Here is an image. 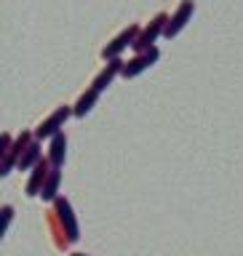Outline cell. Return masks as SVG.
<instances>
[{"label":"cell","mask_w":243,"mask_h":256,"mask_svg":"<svg viewBox=\"0 0 243 256\" xmlns=\"http://www.w3.org/2000/svg\"><path fill=\"white\" fill-rule=\"evenodd\" d=\"M168 19H171V16H168L166 11H158L155 16H152L150 24H144V27H142L139 38H136V43H134V51H136V54L150 51V48L158 43V38L166 35V24H168Z\"/></svg>","instance_id":"6da1fadb"},{"label":"cell","mask_w":243,"mask_h":256,"mask_svg":"<svg viewBox=\"0 0 243 256\" xmlns=\"http://www.w3.org/2000/svg\"><path fill=\"white\" fill-rule=\"evenodd\" d=\"M38 160H43V158H40V144H38V142H32L30 147L24 150V155L19 158L16 168H19V171H27V168H35V166H38Z\"/></svg>","instance_id":"4fadbf2b"},{"label":"cell","mask_w":243,"mask_h":256,"mask_svg":"<svg viewBox=\"0 0 243 256\" xmlns=\"http://www.w3.org/2000/svg\"><path fill=\"white\" fill-rule=\"evenodd\" d=\"M64 152H67V136H64V131H59L56 136H51V144H48V160H51L54 168H59L64 163Z\"/></svg>","instance_id":"8fae6325"},{"label":"cell","mask_w":243,"mask_h":256,"mask_svg":"<svg viewBox=\"0 0 243 256\" xmlns=\"http://www.w3.org/2000/svg\"><path fill=\"white\" fill-rule=\"evenodd\" d=\"M123 64H126V62L120 59V56H118V59H110L99 72H96V78L91 80V88H96L99 94H104V91L112 86V80H115L118 75H123Z\"/></svg>","instance_id":"ba28073f"},{"label":"cell","mask_w":243,"mask_h":256,"mask_svg":"<svg viewBox=\"0 0 243 256\" xmlns=\"http://www.w3.org/2000/svg\"><path fill=\"white\" fill-rule=\"evenodd\" d=\"M59 182H62V171H59V168H51V174H48L43 190H40V198H43V200H56V198H59V195H56Z\"/></svg>","instance_id":"7c38bea8"},{"label":"cell","mask_w":243,"mask_h":256,"mask_svg":"<svg viewBox=\"0 0 243 256\" xmlns=\"http://www.w3.org/2000/svg\"><path fill=\"white\" fill-rule=\"evenodd\" d=\"M11 219H14V208H11V206H6V208H3V232L8 230V224H11Z\"/></svg>","instance_id":"9a60e30c"},{"label":"cell","mask_w":243,"mask_h":256,"mask_svg":"<svg viewBox=\"0 0 243 256\" xmlns=\"http://www.w3.org/2000/svg\"><path fill=\"white\" fill-rule=\"evenodd\" d=\"M11 144H14L11 134H3V136H0V155H6V152L11 150Z\"/></svg>","instance_id":"5bb4252c"},{"label":"cell","mask_w":243,"mask_h":256,"mask_svg":"<svg viewBox=\"0 0 243 256\" xmlns=\"http://www.w3.org/2000/svg\"><path fill=\"white\" fill-rule=\"evenodd\" d=\"M72 115H75V112H72V104H62V107H56L51 115L43 118V120L38 123V128H35V139H51V136H56Z\"/></svg>","instance_id":"3957f363"},{"label":"cell","mask_w":243,"mask_h":256,"mask_svg":"<svg viewBox=\"0 0 243 256\" xmlns=\"http://www.w3.org/2000/svg\"><path fill=\"white\" fill-rule=\"evenodd\" d=\"M54 214L59 216V222L64 227V235H67V243H75L80 235H78V222H75V216H72L70 200L67 198H56L54 200Z\"/></svg>","instance_id":"52a82bcc"},{"label":"cell","mask_w":243,"mask_h":256,"mask_svg":"<svg viewBox=\"0 0 243 256\" xmlns=\"http://www.w3.org/2000/svg\"><path fill=\"white\" fill-rule=\"evenodd\" d=\"M139 32H142V27H139V24H128V27H123V30H120L118 35H115V38L110 40L107 46L102 48V54H99V56H102L104 62H110V59H118V56L126 51V48H134L136 38H139Z\"/></svg>","instance_id":"7a4b0ae2"},{"label":"cell","mask_w":243,"mask_h":256,"mask_svg":"<svg viewBox=\"0 0 243 256\" xmlns=\"http://www.w3.org/2000/svg\"><path fill=\"white\" fill-rule=\"evenodd\" d=\"M32 142H35V134H30V131H22L19 136H16L14 144H11V150L3 155V168H0V174H3V176L11 174V168L19 163V158L24 155V150H27Z\"/></svg>","instance_id":"8992f818"},{"label":"cell","mask_w":243,"mask_h":256,"mask_svg":"<svg viewBox=\"0 0 243 256\" xmlns=\"http://www.w3.org/2000/svg\"><path fill=\"white\" fill-rule=\"evenodd\" d=\"M192 14H195V0H182V3L176 6V11L171 14L168 24H166V35H163V38H168V40L176 38V35H179V32L192 22Z\"/></svg>","instance_id":"5b68a950"},{"label":"cell","mask_w":243,"mask_h":256,"mask_svg":"<svg viewBox=\"0 0 243 256\" xmlns=\"http://www.w3.org/2000/svg\"><path fill=\"white\" fill-rule=\"evenodd\" d=\"M99 96H102V94L96 91V88H91V86H88L86 91L78 96V102L72 104V112H75V118H86L88 112H91V110L96 107V102H99Z\"/></svg>","instance_id":"30bf717a"},{"label":"cell","mask_w":243,"mask_h":256,"mask_svg":"<svg viewBox=\"0 0 243 256\" xmlns=\"http://www.w3.org/2000/svg\"><path fill=\"white\" fill-rule=\"evenodd\" d=\"M51 160L48 158H43V160H38V166L32 168V176H30V182H27V195L30 198H35V195H40V190H43V184H46V179H48V174H51Z\"/></svg>","instance_id":"9c48e42d"},{"label":"cell","mask_w":243,"mask_h":256,"mask_svg":"<svg viewBox=\"0 0 243 256\" xmlns=\"http://www.w3.org/2000/svg\"><path fill=\"white\" fill-rule=\"evenodd\" d=\"M160 59V51H158V46H152L150 51H142V54H136L134 59H128L123 64V75L120 78H126V80H131V78H139L142 72H147L152 64H158Z\"/></svg>","instance_id":"277c9868"},{"label":"cell","mask_w":243,"mask_h":256,"mask_svg":"<svg viewBox=\"0 0 243 256\" xmlns=\"http://www.w3.org/2000/svg\"><path fill=\"white\" fill-rule=\"evenodd\" d=\"M72 256H86V254H72Z\"/></svg>","instance_id":"2e32d148"}]
</instances>
